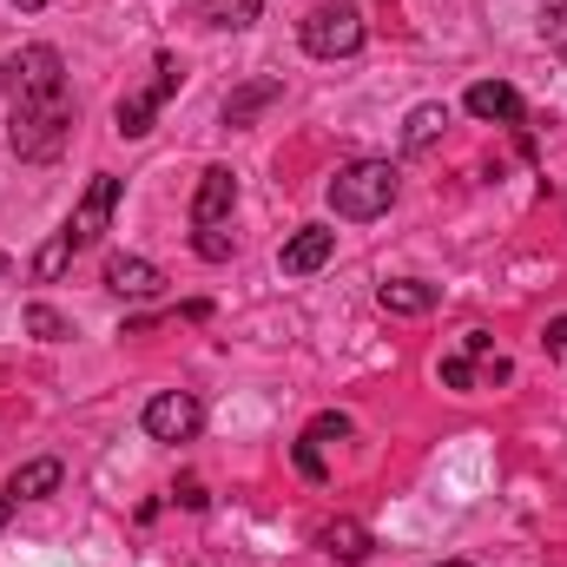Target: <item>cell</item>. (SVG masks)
<instances>
[{
    "label": "cell",
    "instance_id": "6da1fadb",
    "mask_svg": "<svg viewBox=\"0 0 567 567\" xmlns=\"http://www.w3.org/2000/svg\"><path fill=\"white\" fill-rule=\"evenodd\" d=\"M390 205H396V165L390 158H357V165H343L330 178V212L350 218V225L383 218Z\"/></svg>",
    "mask_w": 567,
    "mask_h": 567
},
{
    "label": "cell",
    "instance_id": "7a4b0ae2",
    "mask_svg": "<svg viewBox=\"0 0 567 567\" xmlns=\"http://www.w3.org/2000/svg\"><path fill=\"white\" fill-rule=\"evenodd\" d=\"M66 133H73V100H66V93L13 106V126H7L13 152H20V158H33V165L60 158V152H66Z\"/></svg>",
    "mask_w": 567,
    "mask_h": 567
},
{
    "label": "cell",
    "instance_id": "3957f363",
    "mask_svg": "<svg viewBox=\"0 0 567 567\" xmlns=\"http://www.w3.org/2000/svg\"><path fill=\"white\" fill-rule=\"evenodd\" d=\"M297 33H303V53H317V60H350L370 27H363V13H357L350 0H323V7H310V13L297 20Z\"/></svg>",
    "mask_w": 567,
    "mask_h": 567
},
{
    "label": "cell",
    "instance_id": "277c9868",
    "mask_svg": "<svg viewBox=\"0 0 567 567\" xmlns=\"http://www.w3.org/2000/svg\"><path fill=\"white\" fill-rule=\"evenodd\" d=\"M0 86H7L13 106H27V100H53V93H66V60H60L53 47H20V53H7Z\"/></svg>",
    "mask_w": 567,
    "mask_h": 567
},
{
    "label": "cell",
    "instance_id": "5b68a950",
    "mask_svg": "<svg viewBox=\"0 0 567 567\" xmlns=\"http://www.w3.org/2000/svg\"><path fill=\"white\" fill-rule=\"evenodd\" d=\"M172 93H178V60L165 53V60L152 66V80H145V86H133V93H126V100L113 106L120 133H126V140H145V133H152V120H158V106H165Z\"/></svg>",
    "mask_w": 567,
    "mask_h": 567
},
{
    "label": "cell",
    "instance_id": "8992f818",
    "mask_svg": "<svg viewBox=\"0 0 567 567\" xmlns=\"http://www.w3.org/2000/svg\"><path fill=\"white\" fill-rule=\"evenodd\" d=\"M113 205H120V178H113V172H93V185H86L80 212L66 218V238H73V251H86V245H100V238H106V225H113Z\"/></svg>",
    "mask_w": 567,
    "mask_h": 567
},
{
    "label": "cell",
    "instance_id": "52a82bcc",
    "mask_svg": "<svg viewBox=\"0 0 567 567\" xmlns=\"http://www.w3.org/2000/svg\"><path fill=\"white\" fill-rule=\"evenodd\" d=\"M140 423H145L152 442H192L198 423H205V410H198V396H192V390H165V396H152V403H145Z\"/></svg>",
    "mask_w": 567,
    "mask_h": 567
},
{
    "label": "cell",
    "instance_id": "ba28073f",
    "mask_svg": "<svg viewBox=\"0 0 567 567\" xmlns=\"http://www.w3.org/2000/svg\"><path fill=\"white\" fill-rule=\"evenodd\" d=\"M231 205H238V178H231V165H205L198 198H192V231L225 225V218H231Z\"/></svg>",
    "mask_w": 567,
    "mask_h": 567
},
{
    "label": "cell",
    "instance_id": "9c48e42d",
    "mask_svg": "<svg viewBox=\"0 0 567 567\" xmlns=\"http://www.w3.org/2000/svg\"><path fill=\"white\" fill-rule=\"evenodd\" d=\"M330 251H337V231H323V225H303V231H290L278 251L284 278H310V271H323L330 265Z\"/></svg>",
    "mask_w": 567,
    "mask_h": 567
},
{
    "label": "cell",
    "instance_id": "30bf717a",
    "mask_svg": "<svg viewBox=\"0 0 567 567\" xmlns=\"http://www.w3.org/2000/svg\"><path fill=\"white\" fill-rule=\"evenodd\" d=\"M462 106H468L475 120H488V126H522V93H515L508 80H475Z\"/></svg>",
    "mask_w": 567,
    "mask_h": 567
},
{
    "label": "cell",
    "instance_id": "8fae6325",
    "mask_svg": "<svg viewBox=\"0 0 567 567\" xmlns=\"http://www.w3.org/2000/svg\"><path fill=\"white\" fill-rule=\"evenodd\" d=\"M106 290L113 297H158L165 290V271L152 258H106Z\"/></svg>",
    "mask_w": 567,
    "mask_h": 567
},
{
    "label": "cell",
    "instance_id": "7c38bea8",
    "mask_svg": "<svg viewBox=\"0 0 567 567\" xmlns=\"http://www.w3.org/2000/svg\"><path fill=\"white\" fill-rule=\"evenodd\" d=\"M278 100H284V80L278 73H258V80H245V86L225 100V126H251V120H258L265 106H278Z\"/></svg>",
    "mask_w": 567,
    "mask_h": 567
},
{
    "label": "cell",
    "instance_id": "4fadbf2b",
    "mask_svg": "<svg viewBox=\"0 0 567 567\" xmlns=\"http://www.w3.org/2000/svg\"><path fill=\"white\" fill-rule=\"evenodd\" d=\"M435 284H423V278H390L383 290H377V303L390 310V317H423V310H435Z\"/></svg>",
    "mask_w": 567,
    "mask_h": 567
},
{
    "label": "cell",
    "instance_id": "5bb4252c",
    "mask_svg": "<svg viewBox=\"0 0 567 567\" xmlns=\"http://www.w3.org/2000/svg\"><path fill=\"white\" fill-rule=\"evenodd\" d=\"M317 548H323L330 561H363V555H370V528H363V522H323V528H317Z\"/></svg>",
    "mask_w": 567,
    "mask_h": 567
},
{
    "label": "cell",
    "instance_id": "9a60e30c",
    "mask_svg": "<svg viewBox=\"0 0 567 567\" xmlns=\"http://www.w3.org/2000/svg\"><path fill=\"white\" fill-rule=\"evenodd\" d=\"M53 488H60V462H53V455L20 462V468H13V482H7V495H13V502H40V495H53Z\"/></svg>",
    "mask_w": 567,
    "mask_h": 567
},
{
    "label": "cell",
    "instance_id": "2e32d148",
    "mask_svg": "<svg viewBox=\"0 0 567 567\" xmlns=\"http://www.w3.org/2000/svg\"><path fill=\"white\" fill-rule=\"evenodd\" d=\"M442 126H449V106H435V100H429V106H416V113H410L403 145H410V152H429V145L442 140Z\"/></svg>",
    "mask_w": 567,
    "mask_h": 567
},
{
    "label": "cell",
    "instance_id": "e0dca14e",
    "mask_svg": "<svg viewBox=\"0 0 567 567\" xmlns=\"http://www.w3.org/2000/svg\"><path fill=\"white\" fill-rule=\"evenodd\" d=\"M258 13H265V0H198L205 27H251Z\"/></svg>",
    "mask_w": 567,
    "mask_h": 567
},
{
    "label": "cell",
    "instance_id": "ac0fdd59",
    "mask_svg": "<svg viewBox=\"0 0 567 567\" xmlns=\"http://www.w3.org/2000/svg\"><path fill=\"white\" fill-rule=\"evenodd\" d=\"M66 265H73V238L60 231V238H47V245H40V258H33V278L53 284V278H66Z\"/></svg>",
    "mask_w": 567,
    "mask_h": 567
},
{
    "label": "cell",
    "instance_id": "d6986e66",
    "mask_svg": "<svg viewBox=\"0 0 567 567\" xmlns=\"http://www.w3.org/2000/svg\"><path fill=\"white\" fill-rule=\"evenodd\" d=\"M27 330H33L40 343H60V337H73V323H66L53 303H27Z\"/></svg>",
    "mask_w": 567,
    "mask_h": 567
},
{
    "label": "cell",
    "instance_id": "ffe728a7",
    "mask_svg": "<svg viewBox=\"0 0 567 567\" xmlns=\"http://www.w3.org/2000/svg\"><path fill=\"white\" fill-rule=\"evenodd\" d=\"M192 245H198V258H205V265H225V258H231V238H225V225H212V231H198Z\"/></svg>",
    "mask_w": 567,
    "mask_h": 567
},
{
    "label": "cell",
    "instance_id": "44dd1931",
    "mask_svg": "<svg viewBox=\"0 0 567 567\" xmlns=\"http://www.w3.org/2000/svg\"><path fill=\"white\" fill-rule=\"evenodd\" d=\"M442 383L449 390H475V357L462 350V357H442Z\"/></svg>",
    "mask_w": 567,
    "mask_h": 567
},
{
    "label": "cell",
    "instance_id": "7402d4cb",
    "mask_svg": "<svg viewBox=\"0 0 567 567\" xmlns=\"http://www.w3.org/2000/svg\"><path fill=\"white\" fill-rule=\"evenodd\" d=\"M303 435H310V442H343V435H350V416H343V410H323Z\"/></svg>",
    "mask_w": 567,
    "mask_h": 567
},
{
    "label": "cell",
    "instance_id": "603a6c76",
    "mask_svg": "<svg viewBox=\"0 0 567 567\" xmlns=\"http://www.w3.org/2000/svg\"><path fill=\"white\" fill-rule=\"evenodd\" d=\"M297 468H303L310 482H323V442H310V435H303V442H297Z\"/></svg>",
    "mask_w": 567,
    "mask_h": 567
},
{
    "label": "cell",
    "instance_id": "cb8c5ba5",
    "mask_svg": "<svg viewBox=\"0 0 567 567\" xmlns=\"http://www.w3.org/2000/svg\"><path fill=\"white\" fill-rule=\"evenodd\" d=\"M548 47L561 53V66H567V0L555 7V13H548Z\"/></svg>",
    "mask_w": 567,
    "mask_h": 567
},
{
    "label": "cell",
    "instance_id": "d4e9b609",
    "mask_svg": "<svg viewBox=\"0 0 567 567\" xmlns=\"http://www.w3.org/2000/svg\"><path fill=\"white\" fill-rule=\"evenodd\" d=\"M542 343H548V357H567V317L548 323V337H542Z\"/></svg>",
    "mask_w": 567,
    "mask_h": 567
},
{
    "label": "cell",
    "instance_id": "484cf974",
    "mask_svg": "<svg viewBox=\"0 0 567 567\" xmlns=\"http://www.w3.org/2000/svg\"><path fill=\"white\" fill-rule=\"evenodd\" d=\"M7 515H13V495H0V528H7Z\"/></svg>",
    "mask_w": 567,
    "mask_h": 567
},
{
    "label": "cell",
    "instance_id": "4316f807",
    "mask_svg": "<svg viewBox=\"0 0 567 567\" xmlns=\"http://www.w3.org/2000/svg\"><path fill=\"white\" fill-rule=\"evenodd\" d=\"M13 7H27V13H33V7H47V0H13Z\"/></svg>",
    "mask_w": 567,
    "mask_h": 567
},
{
    "label": "cell",
    "instance_id": "83f0119b",
    "mask_svg": "<svg viewBox=\"0 0 567 567\" xmlns=\"http://www.w3.org/2000/svg\"><path fill=\"white\" fill-rule=\"evenodd\" d=\"M435 567H468V561H435Z\"/></svg>",
    "mask_w": 567,
    "mask_h": 567
},
{
    "label": "cell",
    "instance_id": "f1b7e54d",
    "mask_svg": "<svg viewBox=\"0 0 567 567\" xmlns=\"http://www.w3.org/2000/svg\"><path fill=\"white\" fill-rule=\"evenodd\" d=\"M0 278H7V251H0Z\"/></svg>",
    "mask_w": 567,
    "mask_h": 567
}]
</instances>
